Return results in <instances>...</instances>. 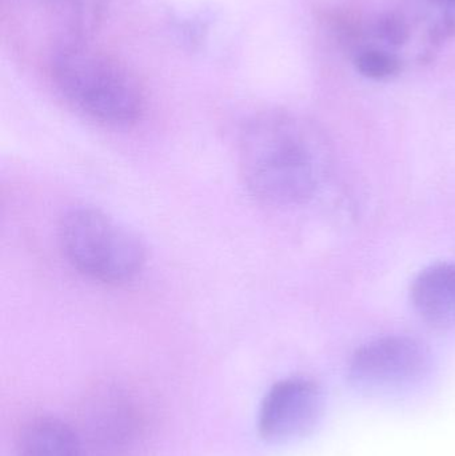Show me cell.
Returning <instances> with one entry per match:
<instances>
[{
    "instance_id": "10",
    "label": "cell",
    "mask_w": 455,
    "mask_h": 456,
    "mask_svg": "<svg viewBox=\"0 0 455 456\" xmlns=\"http://www.w3.org/2000/svg\"><path fill=\"white\" fill-rule=\"evenodd\" d=\"M355 69L366 79L386 80L397 77L401 71V61L389 51L366 48L354 58Z\"/></svg>"
},
{
    "instance_id": "7",
    "label": "cell",
    "mask_w": 455,
    "mask_h": 456,
    "mask_svg": "<svg viewBox=\"0 0 455 456\" xmlns=\"http://www.w3.org/2000/svg\"><path fill=\"white\" fill-rule=\"evenodd\" d=\"M90 414L91 436L85 439V452L93 456L96 447L102 452H119L122 447L130 444L134 433V409L122 393H102L93 401Z\"/></svg>"
},
{
    "instance_id": "3",
    "label": "cell",
    "mask_w": 455,
    "mask_h": 456,
    "mask_svg": "<svg viewBox=\"0 0 455 456\" xmlns=\"http://www.w3.org/2000/svg\"><path fill=\"white\" fill-rule=\"evenodd\" d=\"M58 233L67 262L99 283H128L146 265L147 249L139 236L98 208H72L61 219Z\"/></svg>"
},
{
    "instance_id": "2",
    "label": "cell",
    "mask_w": 455,
    "mask_h": 456,
    "mask_svg": "<svg viewBox=\"0 0 455 456\" xmlns=\"http://www.w3.org/2000/svg\"><path fill=\"white\" fill-rule=\"evenodd\" d=\"M47 67L56 93L96 122L128 126L146 109V91L135 72L87 40L56 51Z\"/></svg>"
},
{
    "instance_id": "8",
    "label": "cell",
    "mask_w": 455,
    "mask_h": 456,
    "mask_svg": "<svg viewBox=\"0 0 455 456\" xmlns=\"http://www.w3.org/2000/svg\"><path fill=\"white\" fill-rule=\"evenodd\" d=\"M18 456H88L82 436L53 417H35L21 426L16 438Z\"/></svg>"
},
{
    "instance_id": "11",
    "label": "cell",
    "mask_w": 455,
    "mask_h": 456,
    "mask_svg": "<svg viewBox=\"0 0 455 456\" xmlns=\"http://www.w3.org/2000/svg\"><path fill=\"white\" fill-rule=\"evenodd\" d=\"M376 32L379 39L394 47L405 45L410 37L408 23L397 13H386L382 16L377 23Z\"/></svg>"
},
{
    "instance_id": "1",
    "label": "cell",
    "mask_w": 455,
    "mask_h": 456,
    "mask_svg": "<svg viewBox=\"0 0 455 456\" xmlns=\"http://www.w3.org/2000/svg\"><path fill=\"white\" fill-rule=\"evenodd\" d=\"M328 159L320 131L293 112H261L240 134L243 182L259 202L275 208L312 200L325 179Z\"/></svg>"
},
{
    "instance_id": "6",
    "label": "cell",
    "mask_w": 455,
    "mask_h": 456,
    "mask_svg": "<svg viewBox=\"0 0 455 456\" xmlns=\"http://www.w3.org/2000/svg\"><path fill=\"white\" fill-rule=\"evenodd\" d=\"M410 300L417 315L430 326L455 330V263H435L413 281Z\"/></svg>"
},
{
    "instance_id": "5",
    "label": "cell",
    "mask_w": 455,
    "mask_h": 456,
    "mask_svg": "<svg viewBox=\"0 0 455 456\" xmlns=\"http://www.w3.org/2000/svg\"><path fill=\"white\" fill-rule=\"evenodd\" d=\"M323 412V395L306 378L275 383L262 402L258 428L269 442H290L312 433Z\"/></svg>"
},
{
    "instance_id": "9",
    "label": "cell",
    "mask_w": 455,
    "mask_h": 456,
    "mask_svg": "<svg viewBox=\"0 0 455 456\" xmlns=\"http://www.w3.org/2000/svg\"><path fill=\"white\" fill-rule=\"evenodd\" d=\"M32 3L37 10L45 11L51 21L56 20L58 45L53 53L67 45L85 42L101 12V0H32Z\"/></svg>"
},
{
    "instance_id": "12",
    "label": "cell",
    "mask_w": 455,
    "mask_h": 456,
    "mask_svg": "<svg viewBox=\"0 0 455 456\" xmlns=\"http://www.w3.org/2000/svg\"><path fill=\"white\" fill-rule=\"evenodd\" d=\"M430 2L435 3V4L443 5L446 8H453L455 10V0H430Z\"/></svg>"
},
{
    "instance_id": "4",
    "label": "cell",
    "mask_w": 455,
    "mask_h": 456,
    "mask_svg": "<svg viewBox=\"0 0 455 456\" xmlns=\"http://www.w3.org/2000/svg\"><path fill=\"white\" fill-rule=\"evenodd\" d=\"M432 366L424 343L405 335H390L366 343L349 364V379L360 390L389 393L421 382Z\"/></svg>"
}]
</instances>
